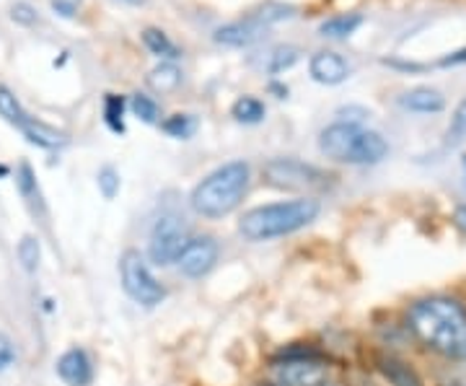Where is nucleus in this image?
<instances>
[{
	"instance_id": "f257e3e1",
	"label": "nucleus",
	"mask_w": 466,
	"mask_h": 386,
	"mask_svg": "<svg viewBox=\"0 0 466 386\" xmlns=\"http://www.w3.org/2000/svg\"><path fill=\"white\" fill-rule=\"evenodd\" d=\"M412 335L433 353L466 361V309L449 296H428L407 309Z\"/></svg>"
},
{
	"instance_id": "f03ea898",
	"label": "nucleus",
	"mask_w": 466,
	"mask_h": 386,
	"mask_svg": "<svg viewBox=\"0 0 466 386\" xmlns=\"http://www.w3.org/2000/svg\"><path fill=\"white\" fill-rule=\"evenodd\" d=\"M321 213V202L317 198H293V200L269 202L247 210L238 220V234L247 241H269V239H280V236L296 234L300 229H306L309 223H314Z\"/></svg>"
},
{
	"instance_id": "7ed1b4c3",
	"label": "nucleus",
	"mask_w": 466,
	"mask_h": 386,
	"mask_svg": "<svg viewBox=\"0 0 466 386\" xmlns=\"http://www.w3.org/2000/svg\"><path fill=\"white\" fill-rule=\"evenodd\" d=\"M251 185V167L247 161H228L210 171L200 185L192 189L189 205L202 218H226L241 205Z\"/></svg>"
},
{
	"instance_id": "20e7f679",
	"label": "nucleus",
	"mask_w": 466,
	"mask_h": 386,
	"mask_svg": "<svg viewBox=\"0 0 466 386\" xmlns=\"http://www.w3.org/2000/svg\"><path fill=\"white\" fill-rule=\"evenodd\" d=\"M319 151L329 161L350 167H376L389 156V143L381 133L368 130L363 125L334 122L319 135Z\"/></svg>"
},
{
	"instance_id": "39448f33",
	"label": "nucleus",
	"mask_w": 466,
	"mask_h": 386,
	"mask_svg": "<svg viewBox=\"0 0 466 386\" xmlns=\"http://www.w3.org/2000/svg\"><path fill=\"white\" fill-rule=\"evenodd\" d=\"M296 14L293 5H285V3H265L262 8L251 11L249 16L238 18V21H231L226 26L216 29V39L218 45L223 47H249L254 42H259L265 32L278 24V21H285Z\"/></svg>"
},
{
	"instance_id": "423d86ee",
	"label": "nucleus",
	"mask_w": 466,
	"mask_h": 386,
	"mask_svg": "<svg viewBox=\"0 0 466 386\" xmlns=\"http://www.w3.org/2000/svg\"><path fill=\"white\" fill-rule=\"evenodd\" d=\"M267 185L278 189H290V192H317L332 185V174L321 171L314 164H306L300 158H272L267 161L265 168Z\"/></svg>"
},
{
	"instance_id": "0eeeda50",
	"label": "nucleus",
	"mask_w": 466,
	"mask_h": 386,
	"mask_svg": "<svg viewBox=\"0 0 466 386\" xmlns=\"http://www.w3.org/2000/svg\"><path fill=\"white\" fill-rule=\"evenodd\" d=\"M119 278H122L125 293L146 309H153L167 299V288L156 280L143 254L135 249H127L119 257Z\"/></svg>"
},
{
	"instance_id": "6e6552de",
	"label": "nucleus",
	"mask_w": 466,
	"mask_h": 386,
	"mask_svg": "<svg viewBox=\"0 0 466 386\" xmlns=\"http://www.w3.org/2000/svg\"><path fill=\"white\" fill-rule=\"evenodd\" d=\"M278 384L280 386H327L329 384V363L314 350L285 353L278 358Z\"/></svg>"
},
{
	"instance_id": "1a4fd4ad",
	"label": "nucleus",
	"mask_w": 466,
	"mask_h": 386,
	"mask_svg": "<svg viewBox=\"0 0 466 386\" xmlns=\"http://www.w3.org/2000/svg\"><path fill=\"white\" fill-rule=\"evenodd\" d=\"M189 241H192V234H189V229L184 226V220L179 216H161L156 220L153 234H150V259L156 265H161V268L177 265Z\"/></svg>"
},
{
	"instance_id": "9d476101",
	"label": "nucleus",
	"mask_w": 466,
	"mask_h": 386,
	"mask_svg": "<svg viewBox=\"0 0 466 386\" xmlns=\"http://www.w3.org/2000/svg\"><path fill=\"white\" fill-rule=\"evenodd\" d=\"M218 257H220V247L213 236H192L177 268L187 278H205L218 265Z\"/></svg>"
},
{
	"instance_id": "9b49d317",
	"label": "nucleus",
	"mask_w": 466,
	"mask_h": 386,
	"mask_svg": "<svg viewBox=\"0 0 466 386\" xmlns=\"http://www.w3.org/2000/svg\"><path fill=\"white\" fill-rule=\"evenodd\" d=\"M309 70H311V78H314L317 84L324 86L345 84L350 78L348 60L332 50L317 52V55L311 57V63H309Z\"/></svg>"
},
{
	"instance_id": "f8f14e48",
	"label": "nucleus",
	"mask_w": 466,
	"mask_h": 386,
	"mask_svg": "<svg viewBox=\"0 0 466 386\" xmlns=\"http://www.w3.org/2000/svg\"><path fill=\"white\" fill-rule=\"evenodd\" d=\"M57 376L67 386H88L94 379V366L91 358L81 348H70L67 353L57 358Z\"/></svg>"
},
{
	"instance_id": "ddd939ff",
	"label": "nucleus",
	"mask_w": 466,
	"mask_h": 386,
	"mask_svg": "<svg viewBox=\"0 0 466 386\" xmlns=\"http://www.w3.org/2000/svg\"><path fill=\"white\" fill-rule=\"evenodd\" d=\"M400 104L415 115H438L446 109L443 94L438 88H431V86H417V88L404 91L400 96Z\"/></svg>"
},
{
	"instance_id": "4468645a",
	"label": "nucleus",
	"mask_w": 466,
	"mask_h": 386,
	"mask_svg": "<svg viewBox=\"0 0 466 386\" xmlns=\"http://www.w3.org/2000/svg\"><path fill=\"white\" fill-rule=\"evenodd\" d=\"M21 133L26 135V140L32 143V146H39V148H60V146H66L67 137L63 130H57V127H52L47 122H39V119H29L24 127H21Z\"/></svg>"
},
{
	"instance_id": "2eb2a0df",
	"label": "nucleus",
	"mask_w": 466,
	"mask_h": 386,
	"mask_svg": "<svg viewBox=\"0 0 466 386\" xmlns=\"http://www.w3.org/2000/svg\"><path fill=\"white\" fill-rule=\"evenodd\" d=\"M379 371L391 386H422L420 376L397 355H381L379 358Z\"/></svg>"
},
{
	"instance_id": "dca6fc26",
	"label": "nucleus",
	"mask_w": 466,
	"mask_h": 386,
	"mask_svg": "<svg viewBox=\"0 0 466 386\" xmlns=\"http://www.w3.org/2000/svg\"><path fill=\"white\" fill-rule=\"evenodd\" d=\"M148 86L156 94H171L182 86V70L177 63H161L148 73Z\"/></svg>"
},
{
	"instance_id": "f3484780",
	"label": "nucleus",
	"mask_w": 466,
	"mask_h": 386,
	"mask_svg": "<svg viewBox=\"0 0 466 386\" xmlns=\"http://www.w3.org/2000/svg\"><path fill=\"white\" fill-rule=\"evenodd\" d=\"M143 45L148 47L150 55H156V57H161L164 63H174L182 52L179 47L168 39L167 32H161V29H156V26H148V29H143Z\"/></svg>"
},
{
	"instance_id": "a211bd4d",
	"label": "nucleus",
	"mask_w": 466,
	"mask_h": 386,
	"mask_svg": "<svg viewBox=\"0 0 466 386\" xmlns=\"http://www.w3.org/2000/svg\"><path fill=\"white\" fill-rule=\"evenodd\" d=\"M363 24V16L360 14H339V16L327 18L321 26H319V34L321 36H329V39H345L355 29H360Z\"/></svg>"
},
{
	"instance_id": "6ab92c4d",
	"label": "nucleus",
	"mask_w": 466,
	"mask_h": 386,
	"mask_svg": "<svg viewBox=\"0 0 466 386\" xmlns=\"http://www.w3.org/2000/svg\"><path fill=\"white\" fill-rule=\"evenodd\" d=\"M0 117L5 119V122H11V125H16L18 130L32 119L8 86H0Z\"/></svg>"
},
{
	"instance_id": "aec40b11",
	"label": "nucleus",
	"mask_w": 466,
	"mask_h": 386,
	"mask_svg": "<svg viewBox=\"0 0 466 386\" xmlns=\"http://www.w3.org/2000/svg\"><path fill=\"white\" fill-rule=\"evenodd\" d=\"M231 115L236 122H244V125H257L262 122L267 115L265 104L257 99V96H241V99L233 101Z\"/></svg>"
},
{
	"instance_id": "412c9836",
	"label": "nucleus",
	"mask_w": 466,
	"mask_h": 386,
	"mask_svg": "<svg viewBox=\"0 0 466 386\" xmlns=\"http://www.w3.org/2000/svg\"><path fill=\"white\" fill-rule=\"evenodd\" d=\"M161 130L168 135V137H177V140H189L192 135L198 133V119L195 115H171L161 122Z\"/></svg>"
},
{
	"instance_id": "4be33fe9",
	"label": "nucleus",
	"mask_w": 466,
	"mask_h": 386,
	"mask_svg": "<svg viewBox=\"0 0 466 386\" xmlns=\"http://www.w3.org/2000/svg\"><path fill=\"white\" fill-rule=\"evenodd\" d=\"M125 99L116 94H106L104 99V119L112 133H125Z\"/></svg>"
},
{
	"instance_id": "5701e85b",
	"label": "nucleus",
	"mask_w": 466,
	"mask_h": 386,
	"mask_svg": "<svg viewBox=\"0 0 466 386\" xmlns=\"http://www.w3.org/2000/svg\"><path fill=\"white\" fill-rule=\"evenodd\" d=\"M18 262L24 265V269H34L39 268V259H42V247H39V239L36 236H24L21 241H18Z\"/></svg>"
},
{
	"instance_id": "b1692460",
	"label": "nucleus",
	"mask_w": 466,
	"mask_h": 386,
	"mask_svg": "<svg viewBox=\"0 0 466 386\" xmlns=\"http://www.w3.org/2000/svg\"><path fill=\"white\" fill-rule=\"evenodd\" d=\"M130 109L137 119H143L146 125H156L161 117V107L156 104V99H150L146 94H135L130 99Z\"/></svg>"
},
{
	"instance_id": "393cba45",
	"label": "nucleus",
	"mask_w": 466,
	"mask_h": 386,
	"mask_svg": "<svg viewBox=\"0 0 466 386\" xmlns=\"http://www.w3.org/2000/svg\"><path fill=\"white\" fill-rule=\"evenodd\" d=\"M16 185H18V192H21V198L26 202H36L39 205V187H36V179H34V171L29 164H21L16 171Z\"/></svg>"
},
{
	"instance_id": "a878e982",
	"label": "nucleus",
	"mask_w": 466,
	"mask_h": 386,
	"mask_svg": "<svg viewBox=\"0 0 466 386\" xmlns=\"http://www.w3.org/2000/svg\"><path fill=\"white\" fill-rule=\"evenodd\" d=\"M299 55V47H278V50L269 55V60H267V70L269 73H283L290 66H296Z\"/></svg>"
},
{
	"instance_id": "bb28decb",
	"label": "nucleus",
	"mask_w": 466,
	"mask_h": 386,
	"mask_svg": "<svg viewBox=\"0 0 466 386\" xmlns=\"http://www.w3.org/2000/svg\"><path fill=\"white\" fill-rule=\"evenodd\" d=\"M96 182H99L101 195H104L106 200H115V195L119 192V174H116V168L115 167L99 168Z\"/></svg>"
},
{
	"instance_id": "cd10ccee",
	"label": "nucleus",
	"mask_w": 466,
	"mask_h": 386,
	"mask_svg": "<svg viewBox=\"0 0 466 386\" xmlns=\"http://www.w3.org/2000/svg\"><path fill=\"white\" fill-rule=\"evenodd\" d=\"M464 137H466V99L456 107V112H453V117H451V125H449V140L459 143V140H464Z\"/></svg>"
},
{
	"instance_id": "c85d7f7f",
	"label": "nucleus",
	"mask_w": 466,
	"mask_h": 386,
	"mask_svg": "<svg viewBox=\"0 0 466 386\" xmlns=\"http://www.w3.org/2000/svg\"><path fill=\"white\" fill-rule=\"evenodd\" d=\"M11 18L16 24H21V26H32V24H36V11H34V5H29V3H16L11 8Z\"/></svg>"
},
{
	"instance_id": "c756f323",
	"label": "nucleus",
	"mask_w": 466,
	"mask_h": 386,
	"mask_svg": "<svg viewBox=\"0 0 466 386\" xmlns=\"http://www.w3.org/2000/svg\"><path fill=\"white\" fill-rule=\"evenodd\" d=\"M14 361H16V350H14V342H11V337L0 332V373L8 369V366H11Z\"/></svg>"
},
{
	"instance_id": "7c9ffc66",
	"label": "nucleus",
	"mask_w": 466,
	"mask_h": 386,
	"mask_svg": "<svg viewBox=\"0 0 466 386\" xmlns=\"http://www.w3.org/2000/svg\"><path fill=\"white\" fill-rule=\"evenodd\" d=\"M461 63H466V47H461V50H456V52H451V55H446V57H441V60H438V66H441V67L461 66Z\"/></svg>"
},
{
	"instance_id": "2f4dec72",
	"label": "nucleus",
	"mask_w": 466,
	"mask_h": 386,
	"mask_svg": "<svg viewBox=\"0 0 466 386\" xmlns=\"http://www.w3.org/2000/svg\"><path fill=\"white\" fill-rule=\"evenodd\" d=\"M52 11H57L60 16H76V5L70 0H52Z\"/></svg>"
},
{
	"instance_id": "473e14b6",
	"label": "nucleus",
	"mask_w": 466,
	"mask_h": 386,
	"mask_svg": "<svg viewBox=\"0 0 466 386\" xmlns=\"http://www.w3.org/2000/svg\"><path fill=\"white\" fill-rule=\"evenodd\" d=\"M456 226L466 234V208H459V210H456Z\"/></svg>"
},
{
	"instance_id": "72a5a7b5",
	"label": "nucleus",
	"mask_w": 466,
	"mask_h": 386,
	"mask_svg": "<svg viewBox=\"0 0 466 386\" xmlns=\"http://www.w3.org/2000/svg\"><path fill=\"white\" fill-rule=\"evenodd\" d=\"M3 174H8V168L5 167H0V177H3Z\"/></svg>"
},
{
	"instance_id": "f704fd0d",
	"label": "nucleus",
	"mask_w": 466,
	"mask_h": 386,
	"mask_svg": "<svg viewBox=\"0 0 466 386\" xmlns=\"http://www.w3.org/2000/svg\"><path fill=\"white\" fill-rule=\"evenodd\" d=\"M257 386H280V384H257Z\"/></svg>"
},
{
	"instance_id": "c9c22d12",
	"label": "nucleus",
	"mask_w": 466,
	"mask_h": 386,
	"mask_svg": "<svg viewBox=\"0 0 466 386\" xmlns=\"http://www.w3.org/2000/svg\"><path fill=\"white\" fill-rule=\"evenodd\" d=\"M125 3H140V0H125Z\"/></svg>"
},
{
	"instance_id": "e433bc0d",
	"label": "nucleus",
	"mask_w": 466,
	"mask_h": 386,
	"mask_svg": "<svg viewBox=\"0 0 466 386\" xmlns=\"http://www.w3.org/2000/svg\"><path fill=\"white\" fill-rule=\"evenodd\" d=\"M441 386H459V384H441Z\"/></svg>"
},
{
	"instance_id": "4c0bfd02",
	"label": "nucleus",
	"mask_w": 466,
	"mask_h": 386,
	"mask_svg": "<svg viewBox=\"0 0 466 386\" xmlns=\"http://www.w3.org/2000/svg\"><path fill=\"white\" fill-rule=\"evenodd\" d=\"M464 168H466V156H464Z\"/></svg>"
},
{
	"instance_id": "58836bf2",
	"label": "nucleus",
	"mask_w": 466,
	"mask_h": 386,
	"mask_svg": "<svg viewBox=\"0 0 466 386\" xmlns=\"http://www.w3.org/2000/svg\"><path fill=\"white\" fill-rule=\"evenodd\" d=\"M327 386H339V384H327Z\"/></svg>"
}]
</instances>
